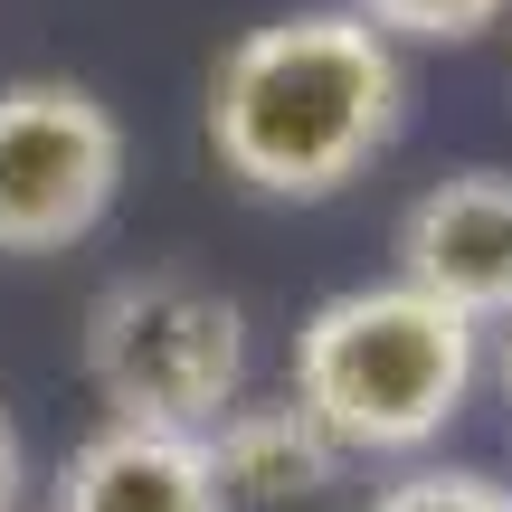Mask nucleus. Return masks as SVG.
Here are the masks:
<instances>
[{"label":"nucleus","mask_w":512,"mask_h":512,"mask_svg":"<svg viewBox=\"0 0 512 512\" xmlns=\"http://www.w3.org/2000/svg\"><path fill=\"white\" fill-rule=\"evenodd\" d=\"M247 304L209 275L133 266L86 304V389L105 418L133 427H190L247 399Z\"/></svg>","instance_id":"nucleus-3"},{"label":"nucleus","mask_w":512,"mask_h":512,"mask_svg":"<svg viewBox=\"0 0 512 512\" xmlns=\"http://www.w3.org/2000/svg\"><path fill=\"white\" fill-rule=\"evenodd\" d=\"M124 200V124L76 76L0 86V256H67Z\"/></svg>","instance_id":"nucleus-4"},{"label":"nucleus","mask_w":512,"mask_h":512,"mask_svg":"<svg viewBox=\"0 0 512 512\" xmlns=\"http://www.w3.org/2000/svg\"><path fill=\"white\" fill-rule=\"evenodd\" d=\"M399 124H408V48L342 0L256 19L209 67V162L247 200L285 209L342 200L399 143Z\"/></svg>","instance_id":"nucleus-1"},{"label":"nucleus","mask_w":512,"mask_h":512,"mask_svg":"<svg viewBox=\"0 0 512 512\" xmlns=\"http://www.w3.org/2000/svg\"><path fill=\"white\" fill-rule=\"evenodd\" d=\"M19 494H29V446H19L10 408H0V512H19Z\"/></svg>","instance_id":"nucleus-10"},{"label":"nucleus","mask_w":512,"mask_h":512,"mask_svg":"<svg viewBox=\"0 0 512 512\" xmlns=\"http://www.w3.org/2000/svg\"><path fill=\"white\" fill-rule=\"evenodd\" d=\"M342 10H361L399 48H475L512 19V0H342Z\"/></svg>","instance_id":"nucleus-8"},{"label":"nucleus","mask_w":512,"mask_h":512,"mask_svg":"<svg viewBox=\"0 0 512 512\" xmlns=\"http://www.w3.org/2000/svg\"><path fill=\"white\" fill-rule=\"evenodd\" d=\"M399 275L465 323H512V171H446L399 209Z\"/></svg>","instance_id":"nucleus-5"},{"label":"nucleus","mask_w":512,"mask_h":512,"mask_svg":"<svg viewBox=\"0 0 512 512\" xmlns=\"http://www.w3.org/2000/svg\"><path fill=\"white\" fill-rule=\"evenodd\" d=\"M484 380H494L503 399H512V323H494V332H484Z\"/></svg>","instance_id":"nucleus-11"},{"label":"nucleus","mask_w":512,"mask_h":512,"mask_svg":"<svg viewBox=\"0 0 512 512\" xmlns=\"http://www.w3.org/2000/svg\"><path fill=\"white\" fill-rule=\"evenodd\" d=\"M361 512H512V484L484 475V465H408V475H389L380 494Z\"/></svg>","instance_id":"nucleus-9"},{"label":"nucleus","mask_w":512,"mask_h":512,"mask_svg":"<svg viewBox=\"0 0 512 512\" xmlns=\"http://www.w3.org/2000/svg\"><path fill=\"white\" fill-rule=\"evenodd\" d=\"M209 503L219 512H342L351 456L294 399H238L200 427Z\"/></svg>","instance_id":"nucleus-6"},{"label":"nucleus","mask_w":512,"mask_h":512,"mask_svg":"<svg viewBox=\"0 0 512 512\" xmlns=\"http://www.w3.org/2000/svg\"><path fill=\"white\" fill-rule=\"evenodd\" d=\"M484 389V323H465L456 304L418 294L408 275L380 285H342L294 323V370L285 399L342 446L351 465L389 456L418 465L446 427L475 408Z\"/></svg>","instance_id":"nucleus-2"},{"label":"nucleus","mask_w":512,"mask_h":512,"mask_svg":"<svg viewBox=\"0 0 512 512\" xmlns=\"http://www.w3.org/2000/svg\"><path fill=\"white\" fill-rule=\"evenodd\" d=\"M48 512H219V503H209V456L190 427L105 418L57 456Z\"/></svg>","instance_id":"nucleus-7"}]
</instances>
